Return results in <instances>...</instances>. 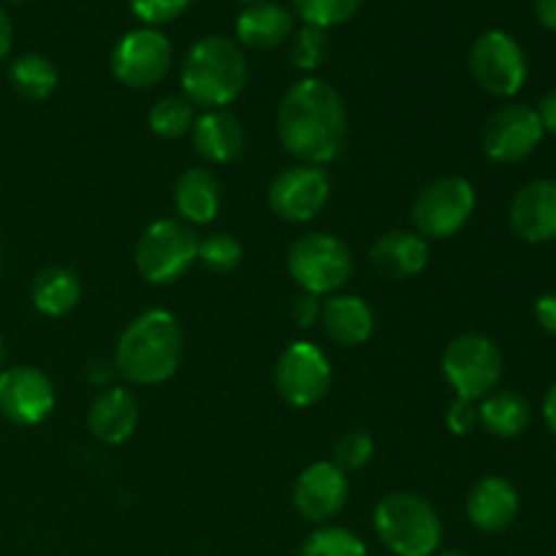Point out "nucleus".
<instances>
[{"mask_svg": "<svg viewBox=\"0 0 556 556\" xmlns=\"http://www.w3.org/2000/svg\"><path fill=\"white\" fill-rule=\"evenodd\" d=\"M277 134L282 147L304 161V166L337 161L348 139V114L340 92L315 76L291 85L277 112Z\"/></svg>", "mask_w": 556, "mask_h": 556, "instance_id": "1", "label": "nucleus"}, {"mask_svg": "<svg viewBox=\"0 0 556 556\" xmlns=\"http://www.w3.org/2000/svg\"><path fill=\"white\" fill-rule=\"evenodd\" d=\"M182 362V329L168 309H147L123 331L114 367L134 386H161Z\"/></svg>", "mask_w": 556, "mask_h": 556, "instance_id": "2", "label": "nucleus"}, {"mask_svg": "<svg viewBox=\"0 0 556 556\" xmlns=\"http://www.w3.org/2000/svg\"><path fill=\"white\" fill-rule=\"evenodd\" d=\"M182 90L193 106L223 109L242 96L248 60L242 47L226 36H206L190 47L182 63Z\"/></svg>", "mask_w": 556, "mask_h": 556, "instance_id": "3", "label": "nucleus"}, {"mask_svg": "<svg viewBox=\"0 0 556 556\" xmlns=\"http://www.w3.org/2000/svg\"><path fill=\"white\" fill-rule=\"evenodd\" d=\"M375 532L394 556H434L443 541L438 510L413 492H394L375 508Z\"/></svg>", "mask_w": 556, "mask_h": 556, "instance_id": "4", "label": "nucleus"}, {"mask_svg": "<svg viewBox=\"0 0 556 556\" xmlns=\"http://www.w3.org/2000/svg\"><path fill=\"white\" fill-rule=\"evenodd\" d=\"M288 271L304 293L334 296L353 275V255L342 239L331 233H307L288 253Z\"/></svg>", "mask_w": 556, "mask_h": 556, "instance_id": "5", "label": "nucleus"}, {"mask_svg": "<svg viewBox=\"0 0 556 556\" xmlns=\"http://www.w3.org/2000/svg\"><path fill=\"white\" fill-rule=\"evenodd\" d=\"M199 261V233L185 220H155L136 244V269L152 286L179 280Z\"/></svg>", "mask_w": 556, "mask_h": 556, "instance_id": "6", "label": "nucleus"}, {"mask_svg": "<svg viewBox=\"0 0 556 556\" xmlns=\"http://www.w3.org/2000/svg\"><path fill=\"white\" fill-rule=\"evenodd\" d=\"M445 380L456 391V400L478 402L492 394L503 378V353L489 337L459 334L443 351Z\"/></svg>", "mask_w": 556, "mask_h": 556, "instance_id": "7", "label": "nucleus"}, {"mask_svg": "<svg viewBox=\"0 0 556 556\" xmlns=\"http://www.w3.org/2000/svg\"><path fill=\"white\" fill-rule=\"evenodd\" d=\"M476 212V188L465 177H440L413 201V223L421 239L456 237Z\"/></svg>", "mask_w": 556, "mask_h": 556, "instance_id": "8", "label": "nucleus"}, {"mask_svg": "<svg viewBox=\"0 0 556 556\" xmlns=\"http://www.w3.org/2000/svg\"><path fill=\"white\" fill-rule=\"evenodd\" d=\"M470 74L489 96L514 98L527 81L525 49L505 30L483 33L470 49Z\"/></svg>", "mask_w": 556, "mask_h": 556, "instance_id": "9", "label": "nucleus"}, {"mask_svg": "<svg viewBox=\"0 0 556 556\" xmlns=\"http://www.w3.org/2000/svg\"><path fill=\"white\" fill-rule=\"evenodd\" d=\"M275 386L288 405H318L331 389L329 358L313 342H291L275 364Z\"/></svg>", "mask_w": 556, "mask_h": 556, "instance_id": "10", "label": "nucleus"}, {"mask_svg": "<svg viewBox=\"0 0 556 556\" xmlns=\"http://www.w3.org/2000/svg\"><path fill=\"white\" fill-rule=\"evenodd\" d=\"M172 68V43L155 27L125 33L112 52V74L119 85L147 90Z\"/></svg>", "mask_w": 556, "mask_h": 556, "instance_id": "11", "label": "nucleus"}, {"mask_svg": "<svg viewBox=\"0 0 556 556\" xmlns=\"http://www.w3.org/2000/svg\"><path fill=\"white\" fill-rule=\"evenodd\" d=\"M543 136H546V130H543L535 109L525 106V103H508V106H500L497 112L489 114L481 144L489 161L510 166V163H521L525 157H530L543 141Z\"/></svg>", "mask_w": 556, "mask_h": 556, "instance_id": "12", "label": "nucleus"}, {"mask_svg": "<svg viewBox=\"0 0 556 556\" xmlns=\"http://www.w3.org/2000/svg\"><path fill=\"white\" fill-rule=\"evenodd\" d=\"M54 386L41 369L9 367L0 372V413L16 427H36L54 410Z\"/></svg>", "mask_w": 556, "mask_h": 556, "instance_id": "13", "label": "nucleus"}, {"mask_svg": "<svg viewBox=\"0 0 556 556\" xmlns=\"http://www.w3.org/2000/svg\"><path fill=\"white\" fill-rule=\"evenodd\" d=\"M331 195V179L324 166L286 168L269 185V206L288 223H309L326 206Z\"/></svg>", "mask_w": 556, "mask_h": 556, "instance_id": "14", "label": "nucleus"}, {"mask_svg": "<svg viewBox=\"0 0 556 556\" xmlns=\"http://www.w3.org/2000/svg\"><path fill=\"white\" fill-rule=\"evenodd\" d=\"M348 503V476L334 462H315L299 476L293 486V505L299 516L313 525L334 519Z\"/></svg>", "mask_w": 556, "mask_h": 556, "instance_id": "15", "label": "nucleus"}, {"mask_svg": "<svg viewBox=\"0 0 556 556\" xmlns=\"http://www.w3.org/2000/svg\"><path fill=\"white\" fill-rule=\"evenodd\" d=\"M510 228L530 244L556 239V179H532L510 201Z\"/></svg>", "mask_w": 556, "mask_h": 556, "instance_id": "16", "label": "nucleus"}, {"mask_svg": "<svg viewBox=\"0 0 556 556\" xmlns=\"http://www.w3.org/2000/svg\"><path fill=\"white\" fill-rule=\"evenodd\" d=\"M519 516V492L500 476L481 478L467 494V519L486 535L505 532Z\"/></svg>", "mask_w": 556, "mask_h": 556, "instance_id": "17", "label": "nucleus"}, {"mask_svg": "<svg viewBox=\"0 0 556 556\" xmlns=\"http://www.w3.org/2000/svg\"><path fill=\"white\" fill-rule=\"evenodd\" d=\"M369 264L386 280H410L429 264V244L418 233L389 231L369 248Z\"/></svg>", "mask_w": 556, "mask_h": 556, "instance_id": "18", "label": "nucleus"}, {"mask_svg": "<svg viewBox=\"0 0 556 556\" xmlns=\"http://www.w3.org/2000/svg\"><path fill=\"white\" fill-rule=\"evenodd\" d=\"M293 36V11L286 5L261 0L244 5L237 16V41L255 52H269Z\"/></svg>", "mask_w": 556, "mask_h": 556, "instance_id": "19", "label": "nucleus"}, {"mask_svg": "<svg viewBox=\"0 0 556 556\" xmlns=\"http://www.w3.org/2000/svg\"><path fill=\"white\" fill-rule=\"evenodd\" d=\"M92 438L106 445H119L139 427V402L128 389H106L96 396L87 413Z\"/></svg>", "mask_w": 556, "mask_h": 556, "instance_id": "20", "label": "nucleus"}, {"mask_svg": "<svg viewBox=\"0 0 556 556\" xmlns=\"http://www.w3.org/2000/svg\"><path fill=\"white\" fill-rule=\"evenodd\" d=\"M320 324L337 345L356 348L372 337L375 315L364 299L351 296V293H334L320 307Z\"/></svg>", "mask_w": 556, "mask_h": 556, "instance_id": "21", "label": "nucleus"}, {"mask_svg": "<svg viewBox=\"0 0 556 556\" xmlns=\"http://www.w3.org/2000/svg\"><path fill=\"white\" fill-rule=\"evenodd\" d=\"M193 144L210 163H228L244 150V128L226 109L204 112L193 123Z\"/></svg>", "mask_w": 556, "mask_h": 556, "instance_id": "22", "label": "nucleus"}, {"mask_svg": "<svg viewBox=\"0 0 556 556\" xmlns=\"http://www.w3.org/2000/svg\"><path fill=\"white\" fill-rule=\"evenodd\" d=\"M174 206L188 226H206L220 212V185L206 168H188L174 182Z\"/></svg>", "mask_w": 556, "mask_h": 556, "instance_id": "23", "label": "nucleus"}, {"mask_svg": "<svg viewBox=\"0 0 556 556\" xmlns=\"http://www.w3.org/2000/svg\"><path fill=\"white\" fill-rule=\"evenodd\" d=\"M33 307L49 318H63L71 309L79 304L81 299V282L65 266H49V269L38 271L30 288Z\"/></svg>", "mask_w": 556, "mask_h": 556, "instance_id": "24", "label": "nucleus"}, {"mask_svg": "<svg viewBox=\"0 0 556 556\" xmlns=\"http://www.w3.org/2000/svg\"><path fill=\"white\" fill-rule=\"evenodd\" d=\"M478 418L486 427L489 434L503 440H514L527 432L532 421V407L516 391H492L483 396L481 407H478Z\"/></svg>", "mask_w": 556, "mask_h": 556, "instance_id": "25", "label": "nucleus"}, {"mask_svg": "<svg viewBox=\"0 0 556 556\" xmlns=\"http://www.w3.org/2000/svg\"><path fill=\"white\" fill-rule=\"evenodd\" d=\"M11 87L20 92L27 101H47L54 90H58V68L43 54H20L9 68Z\"/></svg>", "mask_w": 556, "mask_h": 556, "instance_id": "26", "label": "nucleus"}, {"mask_svg": "<svg viewBox=\"0 0 556 556\" xmlns=\"http://www.w3.org/2000/svg\"><path fill=\"white\" fill-rule=\"evenodd\" d=\"M293 14L309 27H320V30H329V27L345 25L353 16L358 14V9L364 5V0H291Z\"/></svg>", "mask_w": 556, "mask_h": 556, "instance_id": "27", "label": "nucleus"}, {"mask_svg": "<svg viewBox=\"0 0 556 556\" xmlns=\"http://www.w3.org/2000/svg\"><path fill=\"white\" fill-rule=\"evenodd\" d=\"M193 123V103L188 98L166 96L150 109V128L161 139H182Z\"/></svg>", "mask_w": 556, "mask_h": 556, "instance_id": "28", "label": "nucleus"}, {"mask_svg": "<svg viewBox=\"0 0 556 556\" xmlns=\"http://www.w3.org/2000/svg\"><path fill=\"white\" fill-rule=\"evenodd\" d=\"M302 556H369L367 543L345 527H318L304 541Z\"/></svg>", "mask_w": 556, "mask_h": 556, "instance_id": "29", "label": "nucleus"}, {"mask_svg": "<svg viewBox=\"0 0 556 556\" xmlns=\"http://www.w3.org/2000/svg\"><path fill=\"white\" fill-rule=\"evenodd\" d=\"M199 261L210 271L226 275L242 264V244L231 233H212V237L199 239Z\"/></svg>", "mask_w": 556, "mask_h": 556, "instance_id": "30", "label": "nucleus"}, {"mask_svg": "<svg viewBox=\"0 0 556 556\" xmlns=\"http://www.w3.org/2000/svg\"><path fill=\"white\" fill-rule=\"evenodd\" d=\"M293 43H291V60L296 68L302 71H315L329 54V36L320 27L302 25L299 30H293Z\"/></svg>", "mask_w": 556, "mask_h": 556, "instance_id": "31", "label": "nucleus"}, {"mask_svg": "<svg viewBox=\"0 0 556 556\" xmlns=\"http://www.w3.org/2000/svg\"><path fill=\"white\" fill-rule=\"evenodd\" d=\"M375 456V440L367 432H348L337 440L334 445V465L342 472L362 470L372 462Z\"/></svg>", "mask_w": 556, "mask_h": 556, "instance_id": "32", "label": "nucleus"}, {"mask_svg": "<svg viewBox=\"0 0 556 556\" xmlns=\"http://www.w3.org/2000/svg\"><path fill=\"white\" fill-rule=\"evenodd\" d=\"M193 0H128L130 11L144 22V27H157L174 22L188 11Z\"/></svg>", "mask_w": 556, "mask_h": 556, "instance_id": "33", "label": "nucleus"}, {"mask_svg": "<svg viewBox=\"0 0 556 556\" xmlns=\"http://www.w3.org/2000/svg\"><path fill=\"white\" fill-rule=\"evenodd\" d=\"M445 424H448L451 432L459 434V438H465V434H470L472 429L481 424V418H478V405L470 400H456L454 405L448 407Z\"/></svg>", "mask_w": 556, "mask_h": 556, "instance_id": "34", "label": "nucleus"}, {"mask_svg": "<svg viewBox=\"0 0 556 556\" xmlns=\"http://www.w3.org/2000/svg\"><path fill=\"white\" fill-rule=\"evenodd\" d=\"M291 315L299 326L309 329L320 318V299L313 296V293H302V296L293 299Z\"/></svg>", "mask_w": 556, "mask_h": 556, "instance_id": "35", "label": "nucleus"}, {"mask_svg": "<svg viewBox=\"0 0 556 556\" xmlns=\"http://www.w3.org/2000/svg\"><path fill=\"white\" fill-rule=\"evenodd\" d=\"M535 320L546 334L556 337V291L543 293L535 302Z\"/></svg>", "mask_w": 556, "mask_h": 556, "instance_id": "36", "label": "nucleus"}, {"mask_svg": "<svg viewBox=\"0 0 556 556\" xmlns=\"http://www.w3.org/2000/svg\"><path fill=\"white\" fill-rule=\"evenodd\" d=\"M535 114L546 134H556V90L546 92V96L541 98V103L535 106Z\"/></svg>", "mask_w": 556, "mask_h": 556, "instance_id": "37", "label": "nucleus"}, {"mask_svg": "<svg viewBox=\"0 0 556 556\" xmlns=\"http://www.w3.org/2000/svg\"><path fill=\"white\" fill-rule=\"evenodd\" d=\"M535 16L546 30L556 33V0H535Z\"/></svg>", "mask_w": 556, "mask_h": 556, "instance_id": "38", "label": "nucleus"}, {"mask_svg": "<svg viewBox=\"0 0 556 556\" xmlns=\"http://www.w3.org/2000/svg\"><path fill=\"white\" fill-rule=\"evenodd\" d=\"M11 43H14V30H11V20L3 9H0V63L9 58Z\"/></svg>", "mask_w": 556, "mask_h": 556, "instance_id": "39", "label": "nucleus"}, {"mask_svg": "<svg viewBox=\"0 0 556 556\" xmlns=\"http://www.w3.org/2000/svg\"><path fill=\"white\" fill-rule=\"evenodd\" d=\"M114 375H117V367H114V364H109V362H92V367H90V380H92V383H96V386L109 383V380H112Z\"/></svg>", "mask_w": 556, "mask_h": 556, "instance_id": "40", "label": "nucleus"}, {"mask_svg": "<svg viewBox=\"0 0 556 556\" xmlns=\"http://www.w3.org/2000/svg\"><path fill=\"white\" fill-rule=\"evenodd\" d=\"M543 418H546L548 429H552V434L556 438V383L548 389L546 400H543Z\"/></svg>", "mask_w": 556, "mask_h": 556, "instance_id": "41", "label": "nucleus"}, {"mask_svg": "<svg viewBox=\"0 0 556 556\" xmlns=\"http://www.w3.org/2000/svg\"><path fill=\"white\" fill-rule=\"evenodd\" d=\"M3 362H5V345H3V337H0V372H3Z\"/></svg>", "mask_w": 556, "mask_h": 556, "instance_id": "42", "label": "nucleus"}, {"mask_svg": "<svg viewBox=\"0 0 556 556\" xmlns=\"http://www.w3.org/2000/svg\"><path fill=\"white\" fill-rule=\"evenodd\" d=\"M434 556H467V554H462V552H443V554H434Z\"/></svg>", "mask_w": 556, "mask_h": 556, "instance_id": "43", "label": "nucleus"}, {"mask_svg": "<svg viewBox=\"0 0 556 556\" xmlns=\"http://www.w3.org/2000/svg\"><path fill=\"white\" fill-rule=\"evenodd\" d=\"M239 3H244V5H250V3H261V0H239Z\"/></svg>", "mask_w": 556, "mask_h": 556, "instance_id": "44", "label": "nucleus"}, {"mask_svg": "<svg viewBox=\"0 0 556 556\" xmlns=\"http://www.w3.org/2000/svg\"><path fill=\"white\" fill-rule=\"evenodd\" d=\"M0 264H3V239H0Z\"/></svg>", "mask_w": 556, "mask_h": 556, "instance_id": "45", "label": "nucleus"}, {"mask_svg": "<svg viewBox=\"0 0 556 556\" xmlns=\"http://www.w3.org/2000/svg\"><path fill=\"white\" fill-rule=\"evenodd\" d=\"M9 3H25V0H9Z\"/></svg>", "mask_w": 556, "mask_h": 556, "instance_id": "46", "label": "nucleus"}]
</instances>
